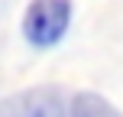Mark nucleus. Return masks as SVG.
<instances>
[{"instance_id": "1", "label": "nucleus", "mask_w": 123, "mask_h": 117, "mask_svg": "<svg viewBox=\"0 0 123 117\" xmlns=\"http://www.w3.org/2000/svg\"><path fill=\"white\" fill-rule=\"evenodd\" d=\"M19 26H23V39L32 49H55L71 26V0H29Z\"/></svg>"}, {"instance_id": "2", "label": "nucleus", "mask_w": 123, "mask_h": 117, "mask_svg": "<svg viewBox=\"0 0 123 117\" xmlns=\"http://www.w3.org/2000/svg\"><path fill=\"white\" fill-rule=\"evenodd\" d=\"M0 117H71V101H65L55 85H32L6 94Z\"/></svg>"}, {"instance_id": "3", "label": "nucleus", "mask_w": 123, "mask_h": 117, "mask_svg": "<svg viewBox=\"0 0 123 117\" xmlns=\"http://www.w3.org/2000/svg\"><path fill=\"white\" fill-rule=\"evenodd\" d=\"M71 117H123V111L97 91H78L71 98Z\"/></svg>"}]
</instances>
